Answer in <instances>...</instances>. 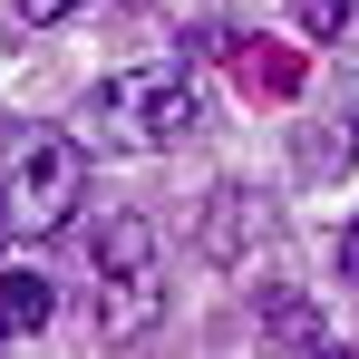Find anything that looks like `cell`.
<instances>
[{
	"label": "cell",
	"mask_w": 359,
	"mask_h": 359,
	"mask_svg": "<svg viewBox=\"0 0 359 359\" xmlns=\"http://www.w3.org/2000/svg\"><path fill=\"white\" fill-rule=\"evenodd\" d=\"M97 272H156V224L146 214H107L97 224Z\"/></svg>",
	"instance_id": "cell-7"
},
{
	"label": "cell",
	"mask_w": 359,
	"mask_h": 359,
	"mask_svg": "<svg viewBox=\"0 0 359 359\" xmlns=\"http://www.w3.org/2000/svg\"><path fill=\"white\" fill-rule=\"evenodd\" d=\"M272 243V204L252 194V184H224V194H204V224H194V252L214 262V272H243L252 252Z\"/></svg>",
	"instance_id": "cell-3"
},
{
	"label": "cell",
	"mask_w": 359,
	"mask_h": 359,
	"mask_svg": "<svg viewBox=\"0 0 359 359\" xmlns=\"http://www.w3.org/2000/svg\"><path fill=\"white\" fill-rule=\"evenodd\" d=\"M156 320H165V272H97V311H88L97 340H146Z\"/></svg>",
	"instance_id": "cell-4"
},
{
	"label": "cell",
	"mask_w": 359,
	"mask_h": 359,
	"mask_svg": "<svg viewBox=\"0 0 359 359\" xmlns=\"http://www.w3.org/2000/svg\"><path fill=\"white\" fill-rule=\"evenodd\" d=\"M320 359H359V350H320Z\"/></svg>",
	"instance_id": "cell-13"
},
{
	"label": "cell",
	"mask_w": 359,
	"mask_h": 359,
	"mask_svg": "<svg viewBox=\"0 0 359 359\" xmlns=\"http://www.w3.org/2000/svg\"><path fill=\"white\" fill-rule=\"evenodd\" d=\"M350 156H359V136H350V126H330V136H301V175H340Z\"/></svg>",
	"instance_id": "cell-9"
},
{
	"label": "cell",
	"mask_w": 359,
	"mask_h": 359,
	"mask_svg": "<svg viewBox=\"0 0 359 359\" xmlns=\"http://www.w3.org/2000/svg\"><path fill=\"white\" fill-rule=\"evenodd\" d=\"M49 311H59V282L29 272V262H10V272H0V350L29 340V330H49Z\"/></svg>",
	"instance_id": "cell-6"
},
{
	"label": "cell",
	"mask_w": 359,
	"mask_h": 359,
	"mask_svg": "<svg viewBox=\"0 0 359 359\" xmlns=\"http://www.w3.org/2000/svg\"><path fill=\"white\" fill-rule=\"evenodd\" d=\"M78 204H88V146L59 136V126L20 136V156H10V175H0V233L49 243V233L78 224Z\"/></svg>",
	"instance_id": "cell-2"
},
{
	"label": "cell",
	"mask_w": 359,
	"mask_h": 359,
	"mask_svg": "<svg viewBox=\"0 0 359 359\" xmlns=\"http://www.w3.org/2000/svg\"><path fill=\"white\" fill-rule=\"evenodd\" d=\"M350 10H359V0H301V29H311V39H340Z\"/></svg>",
	"instance_id": "cell-10"
},
{
	"label": "cell",
	"mask_w": 359,
	"mask_h": 359,
	"mask_svg": "<svg viewBox=\"0 0 359 359\" xmlns=\"http://www.w3.org/2000/svg\"><path fill=\"white\" fill-rule=\"evenodd\" d=\"M262 320H272V340H282L292 359H320V350H330V330H320V311H311L301 292H262Z\"/></svg>",
	"instance_id": "cell-8"
},
{
	"label": "cell",
	"mask_w": 359,
	"mask_h": 359,
	"mask_svg": "<svg viewBox=\"0 0 359 359\" xmlns=\"http://www.w3.org/2000/svg\"><path fill=\"white\" fill-rule=\"evenodd\" d=\"M194 49H224V59H233V78L252 88V97H292V88H301V49H282V39H233V29H194Z\"/></svg>",
	"instance_id": "cell-5"
},
{
	"label": "cell",
	"mask_w": 359,
	"mask_h": 359,
	"mask_svg": "<svg viewBox=\"0 0 359 359\" xmlns=\"http://www.w3.org/2000/svg\"><path fill=\"white\" fill-rule=\"evenodd\" d=\"M330 262H340V282H359V214L340 224V243H330Z\"/></svg>",
	"instance_id": "cell-12"
},
{
	"label": "cell",
	"mask_w": 359,
	"mask_h": 359,
	"mask_svg": "<svg viewBox=\"0 0 359 359\" xmlns=\"http://www.w3.org/2000/svg\"><path fill=\"white\" fill-rule=\"evenodd\" d=\"M78 10H88V0H10L20 29H59V20H78Z\"/></svg>",
	"instance_id": "cell-11"
},
{
	"label": "cell",
	"mask_w": 359,
	"mask_h": 359,
	"mask_svg": "<svg viewBox=\"0 0 359 359\" xmlns=\"http://www.w3.org/2000/svg\"><path fill=\"white\" fill-rule=\"evenodd\" d=\"M204 126V88H194V68L165 59V68H117V78H97L88 88V136L97 146H117V156H165Z\"/></svg>",
	"instance_id": "cell-1"
}]
</instances>
